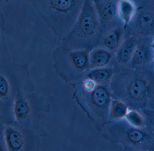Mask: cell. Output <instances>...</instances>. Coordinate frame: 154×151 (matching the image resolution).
I'll return each instance as SVG.
<instances>
[{
	"label": "cell",
	"mask_w": 154,
	"mask_h": 151,
	"mask_svg": "<svg viewBox=\"0 0 154 151\" xmlns=\"http://www.w3.org/2000/svg\"><path fill=\"white\" fill-rule=\"evenodd\" d=\"M110 91L115 98L129 105L141 107L153 105V74L141 68L125 70L112 78Z\"/></svg>",
	"instance_id": "cell-1"
},
{
	"label": "cell",
	"mask_w": 154,
	"mask_h": 151,
	"mask_svg": "<svg viewBox=\"0 0 154 151\" xmlns=\"http://www.w3.org/2000/svg\"><path fill=\"white\" fill-rule=\"evenodd\" d=\"M104 35L93 1L84 0L77 21L65 38L64 48L90 52L100 44Z\"/></svg>",
	"instance_id": "cell-2"
},
{
	"label": "cell",
	"mask_w": 154,
	"mask_h": 151,
	"mask_svg": "<svg viewBox=\"0 0 154 151\" xmlns=\"http://www.w3.org/2000/svg\"><path fill=\"white\" fill-rule=\"evenodd\" d=\"M148 2L142 3L138 7L136 5L135 13L126 29L129 30L130 35L139 39L152 38L154 36V3H150L151 1L149 3Z\"/></svg>",
	"instance_id": "cell-3"
},
{
	"label": "cell",
	"mask_w": 154,
	"mask_h": 151,
	"mask_svg": "<svg viewBox=\"0 0 154 151\" xmlns=\"http://www.w3.org/2000/svg\"><path fill=\"white\" fill-rule=\"evenodd\" d=\"M119 1L96 0L93 1L100 23L104 34L116 27L123 24L119 17L118 12Z\"/></svg>",
	"instance_id": "cell-4"
},
{
	"label": "cell",
	"mask_w": 154,
	"mask_h": 151,
	"mask_svg": "<svg viewBox=\"0 0 154 151\" xmlns=\"http://www.w3.org/2000/svg\"><path fill=\"white\" fill-rule=\"evenodd\" d=\"M63 62L69 80L76 79L89 68V52L74 51L64 48Z\"/></svg>",
	"instance_id": "cell-5"
},
{
	"label": "cell",
	"mask_w": 154,
	"mask_h": 151,
	"mask_svg": "<svg viewBox=\"0 0 154 151\" xmlns=\"http://www.w3.org/2000/svg\"><path fill=\"white\" fill-rule=\"evenodd\" d=\"M81 89L85 102L94 111H103L109 105L110 94L105 86L96 84L90 89Z\"/></svg>",
	"instance_id": "cell-6"
},
{
	"label": "cell",
	"mask_w": 154,
	"mask_h": 151,
	"mask_svg": "<svg viewBox=\"0 0 154 151\" xmlns=\"http://www.w3.org/2000/svg\"><path fill=\"white\" fill-rule=\"evenodd\" d=\"M151 38L141 39L135 49L132 58L130 62L131 66L137 68L147 65L151 61H153V41Z\"/></svg>",
	"instance_id": "cell-7"
},
{
	"label": "cell",
	"mask_w": 154,
	"mask_h": 151,
	"mask_svg": "<svg viewBox=\"0 0 154 151\" xmlns=\"http://www.w3.org/2000/svg\"><path fill=\"white\" fill-rule=\"evenodd\" d=\"M4 138L6 147L9 151H20L25 144V137L21 131L13 126L4 128Z\"/></svg>",
	"instance_id": "cell-8"
},
{
	"label": "cell",
	"mask_w": 154,
	"mask_h": 151,
	"mask_svg": "<svg viewBox=\"0 0 154 151\" xmlns=\"http://www.w3.org/2000/svg\"><path fill=\"white\" fill-rule=\"evenodd\" d=\"M139 39L133 35H130L123 40L117 50V60L122 64H126L130 61Z\"/></svg>",
	"instance_id": "cell-9"
},
{
	"label": "cell",
	"mask_w": 154,
	"mask_h": 151,
	"mask_svg": "<svg viewBox=\"0 0 154 151\" xmlns=\"http://www.w3.org/2000/svg\"><path fill=\"white\" fill-rule=\"evenodd\" d=\"M125 30L122 26L116 27L105 33L102 41L105 49L111 52L118 49L123 40V32Z\"/></svg>",
	"instance_id": "cell-10"
},
{
	"label": "cell",
	"mask_w": 154,
	"mask_h": 151,
	"mask_svg": "<svg viewBox=\"0 0 154 151\" xmlns=\"http://www.w3.org/2000/svg\"><path fill=\"white\" fill-rule=\"evenodd\" d=\"M136 8V5L133 1L128 0L118 1V14L123 23V28L125 30L135 13Z\"/></svg>",
	"instance_id": "cell-11"
},
{
	"label": "cell",
	"mask_w": 154,
	"mask_h": 151,
	"mask_svg": "<svg viewBox=\"0 0 154 151\" xmlns=\"http://www.w3.org/2000/svg\"><path fill=\"white\" fill-rule=\"evenodd\" d=\"M112 57L111 52L105 49H94L89 52L90 66L102 68L107 65Z\"/></svg>",
	"instance_id": "cell-12"
},
{
	"label": "cell",
	"mask_w": 154,
	"mask_h": 151,
	"mask_svg": "<svg viewBox=\"0 0 154 151\" xmlns=\"http://www.w3.org/2000/svg\"><path fill=\"white\" fill-rule=\"evenodd\" d=\"M31 112L30 105L25 99H19L16 100L13 109V113L15 118L18 122H22L29 117Z\"/></svg>",
	"instance_id": "cell-13"
},
{
	"label": "cell",
	"mask_w": 154,
	"mask_h": 151,
	"mask_svg": "<svg viewBox=\"0 0 154 151\" xmlns=\"http://www.w3.org/2000/svg\"><path fill=\"white\" fill-rule=\"evenodd\" d=\"M112 71L108 68H99L90 71L86 77L93 80L97 84L106 82L110 77Z\"/></svg>",
	"instance_id": "cell-14"
},
{
	"label": "cell",
	"mask_w": 154,
	"mask_h": 151,
	"mask_svg": "<svg viewBox=\"0 0 154 151\" xmlns=\"http://www.w3.org/2000/svg\"><path fill=\"white\" fill-rule=\"evenodd\" d=\"M9 87L7 80L3 76H0V98H5L8 96Z\"/></svg>",
	"instance_id": "cell-15"
},
{
	"label": "cell",
	"mask_w": 154,
	"mask_h": 151,
	"mask_svg": "<svg viewBox=\"0 0 154 151\" xmlns=\"http://www.w3.org/2000/svg\"><path fill=\"white\" fill-rule=\"evenodd\" d=\"M129 139L133 143H137L141 141L144 137V134L137 130H132L128 134Z\"/></svg>",
	"instance_id": "cell-16"
},
{
	"label": "cell",
	"mask_w": 154,
	"mask_h": 151,
	"mask_svg": "<svg viewBox=\"0 0 154 151\" xmlns=\"http://www.w3.org/2000/svg\"><path fill=\"white\" fill-rule=\"evenodd\" d=\"M0 151H6L4 146L0 142Z\"/></svg>",
	"instance_id": "cell-17"
}]
</instances>
